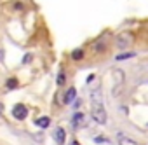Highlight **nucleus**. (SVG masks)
Listing matches in <instances>:
<instances>
[{"label": "nucleus", "instance_id": "nucleus-12", "mask_svg": "<svg viewBox=\"0 0 148 145\" xmlns=\"http://www.w3.org/2000/svg\"><path fill=\"white\" fill-rule=\"evenodd\" d=\"M58 86H63L64 82H66V74H64V72H59V74H58Z\"/></svg>", "mask_w": 148, "mask_h": 145}, {"label": "nucleus", "instance_id": "nucleus-10", "mask_svg": "<svg viewBox=\"0 0 148 145\" xmlns=\"http://www.w3.org/2000/svg\"><path fill=\"white\" fill-rule=\"evenodd\" d=\"M35 124H37V126H40V128H47V126L51 124V119L44 115V117H38V119L35 121Z\"/></svg>", "mask_w": 148, "mask_h": 145}, {"label": "nucleus", "instance_id": "nucleus-7", "mask_svg": "<svg viewBox=\"0 0 148 145\" xmlns=\"http://www.w3.org/2000/svg\"><path fill=\"white\" fill-rule=\"evenodd\" d=\"M112 74H113V77H115V84H117V86L124 82V77H125V75H124V72H122V70H119V68H115V70L112 72Z\"/></svg>", "mask_w": 148, "mask_h": 145}, {"label": "nucleus", "instance_id": "nucleus-3", "mask_svg": "<svg viewBox=\"0 0 148 145\" xmlns=\"http://www.w3.org/2000/svg\"><path fill=\"white\" fill-rule=\"evenodd\" d=\"M12 115H14L18 121H23V119H26V115H28V108H26L25 105L18 103V105L12 108Z\"/></svg>", "mask_w": 148, "mask_h": 145}, {"label": "nucleus", "instance_id": "nucleus-8", "mask_svg": "<svg viewBox=\"0 0 148 145\" xmlns=\"http://www.w3.org/2000/svg\"><path fill=\"white\" fill-rule=\"evenodd\" d=\"M119 145H138L134 140H131V138H127L125 135H122V133H119Z\"/></svg>", "mask_w": 148, "mask_h": 145}, {"label": "nucleus", "instance_id": "nucleus-2", "mask_svg": "<svg viewBox=\"0 0 148 145\" xmlns=\"http://www.w3.org/2000/svg\"><path fill=\"white\" fill-rule=\"evenodd\" d=\"M113 44H115L117 49L122 51V49H125L132 44V35L131 33H119V35L113 37Z\"/></svg>", "mask_w": 148, "mask_h": 145}, {"label": "nucleus", "instance_id": "nucleus-19", "mask_svg": "<svg viewBox=\"0 0 148 145\" xmlns=\"http://www.w3.org/2000/svg\"><path fill=\"white\" fill-rule=\"evenodd\" d=\"M0 110H2V108H0Z\"/></svg>", "mask_w": 148, "mask_h": 145}, {"label": "nucleus", "instance_id": "nucleus-17", "mask_svg": "<svg viewBox=\"0 0 148 145\" xmlns=\"http://www.w3.org/2000/svg\"><path fill=\"white\" fill-rule=\"evenodd\" d=\"M0 59H4V51L0 49Z\"/></svg>", "mask_w": 148, "mask_h": 145}, {"label": "nucleus", "instance_id": "nucleus-18", "mask_svg": "<svg viewBox=\"0 0 148 145\" xmlns=\"http://www.w3.org/2000/svg\"><path fill=\"white\" fill-rule=\"evenodd\" d=\"M71 145H80V143H77V140H73V142H71Z\"/></svg>", "mask_w": 148, "mask_h": 145}, {"label": "nucleus", "instance_id": "nucleus-20", "mask_svg": "<svg viewBox=\"0 0 148 145\" xmlns=\"http://www.w3.org/2000/svg\"><path fill=\"white\" fill-rule=\"evenodd\" d=\"M146 70H148V68H146Z\"/></svg>", "mask_w": 148, "mask_h": 145}, {"label": "nucleus", "instance_id": "nucleus-5", "mask_svg": "<svg viewBox=\"0 0 148 145\" xmlns=\"http://www.w3.org/2000/svg\"><path fill=\"white\" fill-rule=\"evenodd\" d=\"M92 49H94L96 52H103V51L106 49V37H101V39H98V40L92 44Z\"/></svg>", "mask_w": 148, "mask_h": 145}, {"label": "nucleus", "instance_id": "nucleus-14", "mask_svg": "<svg viewBox=\"0 0 148 145\" xmlns=\"http://www.w3.org/2000/svg\"><path fill=\"white\" fill-rule=\"evenodd\" d=\"M7 88H9V89H16V88H18V79L11 77V79L7 81Z\"/></svg>", "mask_w": 148, "mask_h": 145}, {"label": "nucleus", "instance_id": "nucleus-1", "mask_svg": "<svg viewBox=\"0 0 148 145\" xmlns=\"http://www.w3.org/2000/svg\"><path fill=\"white\" fill-rule=\"evenodd\" d=\"M91 98H92V107H91V115H92V119H94L98 124H106L108 115H106V110H105V107H103V100H101L99 91H94V93L91 95Z\"/></svg>", "mask_w": 148, "mask_h": 145}, {"label": "nucleus", "instance_id": "nucleus-4", "mask_svg": "<svg viewBox=\"0 0 148 145\" xmlns=\"http://www.w3.org/2000/svg\"><path fill=\"white\" fill-rule=\"evenodd\" d=\"M52 138H54V142H56V143L63 145V143L66 142V133H64V128H56V129H54Z\"/></svg>", "mask_w": 148, "mask_h": 145}, {"label": "nucleus", "instance_id": "nucleus-9", "mask_svg": "<svg viewBox=\"0 0 148 145\" xmlns=\"http://www.w3.org/2000/svg\"><path fill=\"white\" fill-rule=\"evenodd\" d=\"M84 124V114L82 112H79V114H75V115H73V126H82Z\"/></svg>", "mask_w": 148, "mask_h": 145}, {"label": "nucleus", "instance_id": "nucleus-11", "mask_svg": "<svg viewBox=\"0 0 148 145\" xmlns=\"http://www.w3.org/2000/svg\"><path fill=\"white\" fill-rule=\"evenodd\" d=\"M71 58L75 59V61H77V59H82V58H84V51H82V49H75V51L71 52Z\"/></svg>", "mask_w": 148, "mask_h": 145}, {"label": "nucleus", "instance_id": "nucleus-6", "mask_svg": "<svg viewBox=\"0 0 148 145\" xmlns=\"http://www.w3.org/2000/svg\"><path fill=\"white\" fill-rule=\"evenodd\" d=\"M75 96H77V91H75V88H70V89L66 91V95H64L63 102H64V103H71L73 100H75Z\"/></svg>", "mask_w": 148, "mask_h": 145}, {"label": "nucleus", "instance_id": "nucleus-13", "mask_svg": "<svg viewBox=\"0 0 148 145\" xmlns=\"http://www.w3.org/2000/svg\"><path fill=\"white\" fill-rule=\"evenodd\" d=\"M134 56V52H124V54H117V61H122V59H127V58H132Z\"/></svg>", "mask_w": 148, "mask_h": 145}, {"label": "nucleus", "instance_id": "nucleus-15", "mask_svg": "<svg viewBox=\"0 0 148 145\" xmlns=\"http://www.w3.org/2000/svg\"><path fill=\"white\" fill-rule=\"evenodd\" d=\"M12 7H14L16 11H21V9H25V6H23V4H19V2H16V4H14Z\"/></svg>", "mask_w": 148, "mask_h": 145}, {"label": "nucleus", "instance_id": "nucleus-16", "mask_svg": "<svg viewBox=\"0 0 148 145\" xmlns=\"http://www.w3.org/2000/svg\"><path fill=\"white\" fill-rule=\"evenodd\" d=\"M30 59H32V56H30V54H28V56H25V59H23V63H28V61H30Z\"/></svg>", "mask_w": 148, "mask_h": 145}]
</instances>
